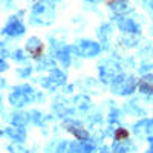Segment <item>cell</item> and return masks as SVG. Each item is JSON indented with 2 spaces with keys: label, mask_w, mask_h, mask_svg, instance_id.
<instances>
[{
  "label": "cell",
  "mask_w": 153,
  "mask_h": 153,
  "mask_svg": "<svg viewBox=\"0 0 153 153\" xmlns=\"http://www.w3.org/2000/svg\"><path fill=\"white\" fill-rule=\"evenodd\" d=\"M129 136H130V133H129V130H126V129H117V132H115V139L120 141V143L126 141Z\"/></svg>",
  "instance_id": "1"
},
{
  "label": "cell",
  "mask_w": 153,
  "mask_h": 153,
  "mask_svg": "<svg viewBox=\"0 0 153 153\" xmlns=\"http://www.w3.org/2000/svg\"><path fill=\"white\" fill-rule=\"evenodd\" d=\"M66 127H68V132H71L76 139H84V138H87V132H86L84 129H80V132H78V130H74L72 126H66Z\"/></svg>",
  "instance_id": "2"
}]
</instances>
